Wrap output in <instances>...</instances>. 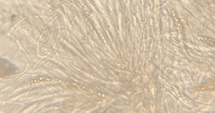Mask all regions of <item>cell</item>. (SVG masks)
<instances>
[{
    "label": "cell",
    "instance_id": "1",
    "mask_svg": "<svg viewBox=\"0 0 215 113\" xmlns=\"http://www.w3.org/2000/svg\"><path fill=\"white\" fill-rule=\"evenodd\" d=\"M0 66H1V77H5L17 73V67L10 63L7 60L1 59Z\"/></svg>",
    "mask_w": 215,
    "mask_h": 113
},
{
    "label": "cell",
    "instance_id": "2",
    "mask_svg": "<svg viewBox=\"0 0 215 113\" xmlns=\"http://www.w3.org/2000/svg\"><path fill=\"white\" fill-rule=\"evenodd\" d=\"M206 43H208V44H209V45L210 46H213V44H214V42H213V40L211 39V38H208V39H207V40H205V39H203Z\"/></svg>",
    "mask_w": 215,
    "mask_h": 113
}]
</instances>
